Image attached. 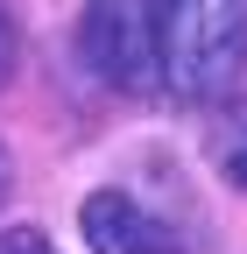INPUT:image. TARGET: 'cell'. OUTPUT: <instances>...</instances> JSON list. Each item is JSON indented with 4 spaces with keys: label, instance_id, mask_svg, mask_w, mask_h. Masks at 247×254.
Listing matches in <instances>:
<instances>
[{
    "label": "cell",
    "instance_id": "obj_1",
    "mask_svg": "<svg viewBox=\"0 0 247 254\" xmlns=\"http://www.w3.org/2000/svg\"><path fill=\"white\" fill-rule=\"evenodd\" d=\"M156 71L177 99H219L247 71V0H156Z\"/></svg>",
    "mask_w": 247,
    "mask_h": 254
},
{
    "label": "cell",
    "instance_id": "obj_2",
    "mask_svg": "<svg viewBox=\"0 0 247 254\" xmlns=\"http://www.w3.org/2000/svg\"><path fill=\"white\" fill-rule=\"evenodd\" d=\"M78 57L92 78L120 92H148L156 71V7L148 0H85L78 7Z\"/></svg>",
    "mask_w": 247,
    "mask_h": 254
},
{
    "label": "cell",
    "instance_id": "obj_3",
    "mask_svg": "<svg viewBox=\"0 0 247 254\" xmlns=\"http://www.w3.org/2000/svg\"><path fill=\"white\" fill-rule=\"evenodd\" d=\"M78 226H85L92 254H184V240L163 226V219H148L127 190H92V198L78 205Z\"/></svg>",
    "mask_w": 247,
    "mask_h": 254
},
{
    "label": "cell",
    "instance_id": "obj_4",
    "mask_svg": "<svg viewBox=\"0 0 247 254\" xmlns=\"http://www.w3.org/2000/svg\"><path fill=\"white\" fill-rule=\"evenodd\" d=\"M205 163L219 170V184L247 190V99L212 106V120H205Z\"/></svg>",
    "mask_w": 247,
    "mask_h": 254
},
{
    "label": "cell",
    "instance_id": "obj_5",
    "mask_svg": "<svg viewBox=\"0 0 247 254\" xmlns=\"http://www.w3.org/2000/svg\"><path fill=\"white\" fill-rule=\"evenodd\" d=\"M14 64H21V36H14V14H7V0H0V85L14 78Z\"/></svg>",
    "mask_w": 247,
    "mask_h": 254
},
{
    "label": "cell",
    "instance_id": "obj_6",
    "mask_svg": "<svg viewBox=\"0 0 247 254\" xmlns=\"http://www.w3.org/2000/svg\"><path fill=\"white\" fill-rule=\"evenodd\" d=\"M0 254H57L36 226H7V233H0Z\"/></svg>",
    "mask_w": 247,
    "mask_h": 254
},
{
    "label": "cell",
    "instance_id": "obj_7",
    "mask_svg": "<svg viewBox=\"0 0 247 254\" xmlns=\"http://www.w3.org/2000/svg\"><path fill=\"white\" fill-rule=\"evenodd\" d=\"M7 190H14V163H7V148H0V205H7Z\"/></svg>",
    "mask_w": 247,
    "mask_h": 254
}]
</instances>
